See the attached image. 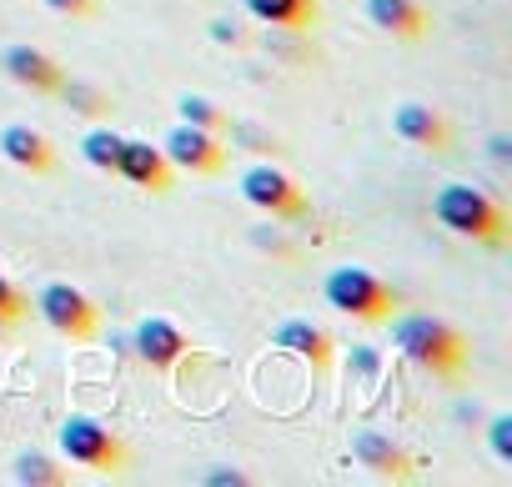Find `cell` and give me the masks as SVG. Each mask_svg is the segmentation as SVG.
<instances>
[{"mask_svg": "<svg viewBox=\"0 0 512 487\" xmlns=\"http://www.w3.org/2000/svg\"><path fill=\"white\" fill-rule=\"evenodd\" d=\"M387 322H392V317H387ZM392 347H397L412 367H422V372H432V377L457 382V377L467 372V337H462L452 322L432 317V312H407V317H397V322H392Z\"/></svg>", "mask_w": 512, "mask_h": 487, "instance_id": "obj_1", "label": "cell"}, {"mask_svg": "<svg viewBox=\"0 0 512 487\" xmlns=\"http://www.w3.org/2000/svg\"><path fill=\"white\" fill-rule=\"evenodd\" d=\"M432 216H437V226H447L452 236L482 241V247H507V231H512L502 201L487 196V191H477V186H462V181L437 186Z\"/></svg>", "mask_w": 512, "mask_h": 487, "instance_id": "obj_2", "label": "cell"}, {"mask_svg": "<svg viewBox=\"0 0 512 487\" xmlns=\"http://www.w3.org/2000/svg\"><path fill=\"white\" fill-rule=\"evenodd\" d=\"M322 297L332 312H342L352 322H387L397 312V292L382 277H372L367 267H332L322 282Z\"/></svg>", "mask_w": 512, "mask_h": 487, "instance_id": "obj_3", "label": "cell"}, {"mask_svg": "<svg viewBox=\"0 0 512 487\" xmlns=\"http://www.w3.org/2000/svg\"><path fill=\"white\" fill-rule=\"evenodd\" d=\"M61 452H66L76 467L96 472V477H121V472H126V447H121V437H116L101 417H86V412H71V417L61 422Z\"/></svg>", "mask_w": 512, "mask_h": 487, "instance_id": "obj_4", "label": "cell"}, {"mask_svg": "<svg viewBox=\"0 0 512 487\" xmlns=\"http://www.w3.org/2000/svg\"><path fill=\"white\" fill-rule=\"evenodd\" d=\"M36 312H41L46 327H51L56 337H66V342H91L96 327H101V307H96L81 287H71V282H46L41 297H36Z\"/></svg>", "mask_w": 512, "mask_h": 487, "instance_id": "obj_5", "label": "cell"}, {"mask_svg": "<svg viewBox=\"0 0 512 487\" xmlns=\"http://www.w3.org/2000/svg\"><path fill=\"white\" fill-rule=\"evenodd\" d=\"M241 196H246V206L267 211L272 221H302V216L312 211L307 196H302V186H297L282 166H272V161L241 171Z\"/></svg>", "mask_w": 512, "mask_h": 487, "instance_id": "obj_6", "label": "cell"}, {"mask_svg": "<svg viewBox=\"0 0 512 487\" xmlns=\"http://www.w3.org/2000/svg\"><path fill=\"white\" fill-rule=\"evenodd\" d=\"M166 161L191 171V176H216L226 166V146H221V131H201V126H176L166 141H161Z\"/></svg>", "mask_w": 512, "mask_h": 487, "instance_id": "obj_7", "label": "cell"}, {"mask_svg": "<svg viewBox=\"0 0 512 487\" xmlns=\"http://www.w3.org/2000/svg\"><path fill=\"white\" fill-rule=\"evenodd\" d=\"M171 161L161 146L151 141H136V136H121V151H116V176L131 181L136 191H151V196H166L171 191Z\"/></svg>", "mask_w": 512, "mask_h": 487, "instance_id": "obj_8", "label": "cell"}, {"mask_svg": "<svg viewBox=\"0 0 512 487\" xmlns=\"http://www.w3.org/2000/svg\"><path fill=\"white\" fill-rule=\"evenodd\" d=\"M131 347H136V357L146 362V367H156V372H171L186 352H191V337L176 327V322H166V317H141L136 322V337H131Z\"/></svg>", "mask_w": 512, "mask_h": 487, "instance_id": "obj_9", "label": "cell"}, {"mask_svg": "<svg viewBox=\"0 0 512 487\" xmlns=\"http://www.w3.org/2000/svg\"><path fill=\"white\" fill-rule=\"evenodd\" d=\"M392 131H397L407 146L427 151V156H442V151L452 146V126H447L432 106H422V101L397 106V111H392Z\"/></svg>", "mask_w": 512, "mask_h": 487, "instance_id": "obj_10", "label": "cell"}, {"mask_svg": "<svg viewBox=\"0 0 512 487\" xmlns=\"http://www.w3.org/2000/svg\"><path fill=\"white\" fill-rule=\"evenodd\" d=\"M0 66H6V76H11L16 86H26V91H36V96H51V91L66 81L61 66H56L46 51H36V46H6Z\"/></svg>", "mask_w": 512, "mask_h": 487, "instance_id": "obj_11", "label": "cell"}, {"mask_svg": "<svg viewBox=\"0 0 512 487\" xmlns=\"http://www.w3.org/2000/svg\"><path fill=\"white\" fill-rule=\"evenodd\" d=\"M0 156H6L11 166H21V171H31V176L56 171V146L36 126H6L0 131Z\"/></svg>", "mask_w": 512, "mask_h": 487, "instance_id": "obj_12", "label": "cell"}, {"mask_svg": "<svg viewBox=\"0 0 512 487\" xmlns=\"http://www.w3.org/2000/svg\"><path fill=\"white\" fill-rule=\"evenodd\" d=\"M352 457H357L372 477H387V482H407V477H412V457H407L392 437H382V432H357V437H352Z\"/></svg>", "mask_w": 512, "mask_h": 487, "instance_id": "obj_13", "label": "cell"}, {"mask_svg": "<svg viewBox=\"0 0 512 487\" xmlns=\"http://www.w3.org/2000/svg\"><path fill=\"white\" fill-rule=\"evenodd\" d=\"M272 347H282V352H292V357H302V362H312V367H327V362H332V337H327V327H317V322H307V317H287V322L272 332Z\"/></svg>", "mask_w": 512, "mask_h": 487, "instance_id": "obj_14", "label": "cell"}, {"mask_svg": "<svg viewBox=\"0 0 512 487\" xmlns=\"http://www.w3.org/2000/svg\"><path fill=\"white\" fill-rule=\"evenodd\" d=\"M367 21L397 41H422L427 36V11L417 0H367Z\"/></svg>", "mask_w": 512, "mask_h": 487, "instance_id": "obj_15", "label": "cell"}, {"mask_svg": "<svg viewBox=\"0 0 512 487\" xmlns=\"http://www.w3.org/2000/svg\"><path fill=\"white\" fill-rule=\"evenodd\" d=\"M251 21L262 26H277V31H312L322 21V6L317 0H241Z\"/></svg>", "mask_w": 512, "mask_h": 487, "instance_id": "obj_16", "label": "cell"}, {"mask_svg": "<svg viewBox=\"0 0 512 487\" xmlns=\"http://www.w3.org/2000/svg\"><path fill=\"white\" fill-rule=\"evenodd\" d=\"M11 477L26 482V487H61V482H66V472H61L51 457H41V452H21L16 467H11Z\"/></svg>", "mask_w": 512, "mask_h": 487, "instance_id": "obj_17", "label": "cell"}, {"mask_svg": "<svg viewBox=\"0 0 512 487\" xmlns=\"http://www.w3.org/2000/svg\"><path fill=\"white\" fill-rule=\"evenodd\" d=\"M116 151H121V136L111 131V126H96V131H86V141H81V156H86V166H96V171H116Z\"/></svg>", "mask_w": 512, "mask_h": 487, "instance_id": "obj_18", "label": "cell"}, {"mask_svg": "<svg viewBox=\"0 0 512 487\" xmlns=\"http://www.w3.org/2000/svg\"><path fill=\"white\" fill-rule=\"evenodd\" d=\"M176 111H181V121H186V126H201V131H226V111H221L211 96H191V91H186V96L176 101Z\"/></svg>", "mask_w": 512, "mask_h": 487, "instance_id": "obj_19", "label": "cell"}, {"mask_svg": "<svg viewBox=\"0 0 512 487\" xmlns=\"http://www.w3.org/2000/svg\"><path fill=\"white\" fill-rule=\"evenodd\" d=\"M56 91H61V96L76 106V111H86V116H101V111H111V96H101V91H91V86H76V81L66 86V81H61Z\"/></svg>", "mask_w": 512, "mask_h": 487, "instance_id": "obj_20", "label": "cell"}, {"mask_svg": "<svg viewBox=\"0 0 512 487\" xmlns=\"http://www.w3.org/2000/svg\"><path fill=\"white\" fill-rule=\"evenodd\" d=\"M26 312H31V297H26V292L11 282V277H0V317H6V322L16 327Z\"/></svg>", "mask_w": 512, "mask_h": 487, "instance_id": "obj_21", "label": "cell"}, {"mask_svg": "<svg viewBox=\"0 0 512 487\" xmlns=\"http://www.w3.org/2000/svg\"><path fill=\"white\" fill-rule=\"evenodd\" d=\"M487 442H492L497 462H512V417H492L487 422Z\"/></svg>", "mask_w": 512, "mask_h": 487, "instance_id": "obj_22", "label": "cell"}, {"mask_svg": "<svg viewBox=\"0 0 512 487\" xmlns=\"http://www.w3.org/2000/svg\"><path fill=\"white\" fill-rule=\"evenodd\" d=\"M46 11H56L66 21H91L96 16V0H46Z\"/></svg>", "mask_w": 512, "mask_h": 487, "instance_id": "obj_23", "label": "cell"}, {"mask_svg": "<svg viewBox=\"0 0 512 487\" xmlns=\"http://www.w3.org/2000/svg\"><path fill=\"white\" fill-rule=\"evenodd\" d=\"M211 36H216V41H231V46L241 41V31H231V21H211Z\"/></svg>", "mask_w": 512, "mask_h": 487, "instance_id": "obj_24", "label": "cell"}, {"mask_svg": "<svg viewBox=\"0 0 512 487\" xmlns=\"http://www.w3.org/2000/svg\"><path fill=\"white\" fill-rule=\"evenodd\" d=\"M206 482H231V487H241L246 472H206Z\"/></svg>", "mask_w": 512, "mask_h": 487, "instance_id": "obj_25", "label": "cell"}, {"mask_svg": "<svg viewBox=\"0 0 512 487\" xmlns=\"http://www.w3.org/2000/svg\"><path fill=\"white\" fill-rule=\"evenodd\" d=\"M6 332H11V322H6V317H0V337H6Z\"/></svg>", "mask_w": 512, "mask_h": 487, "instance_id": "obj_26", "label": "cell"}]
</instances>
